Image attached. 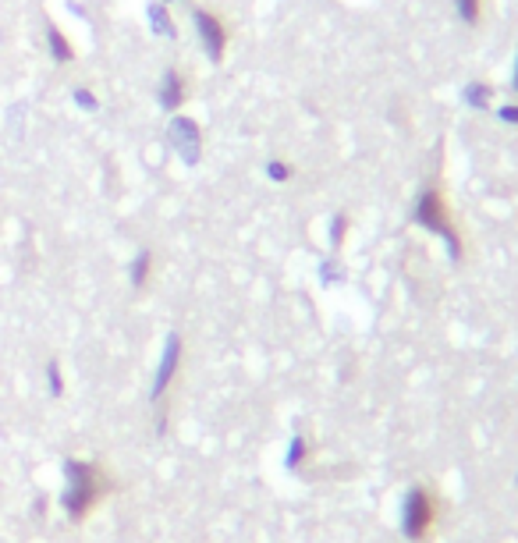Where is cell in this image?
I'll list each match as a JSON object with an SVG mask.
<instances>
[{
	"label": "cell",
	"mask_w": 518,
	"mask_h": 543,
	"mask_svg": "<svg viewBox=\"0 0 518 543\" xmlns=\"http://www.w3.org/2000/svg\"><path fill=\"white\" fill-rule=\"evenodd\" d=\"M64 490H61V512L71 526H82L103 498L117 490V480L100 466V462H82V458H64Z\"/></svg>",
	"instance_id": "6da1fadb"
},
{
	"label": "cell",
	"mask_w": 518,
	"mask_h": 543,
	"mask_svg": "<svg viewBox=\"0 0 518 543\" xmlns=\"http://www.w3.org/2000/svg\"><path fill=\"white\" fill-rule=\"evenodd\" d=\"M182 352H185L182 334H167V344H164V355H160V362H157V377H153V387H150V405L157 409V419H160L157 434H164V423H167V398H171L167 391H171L174 380H178Z\"/></svg>",
	"instance_id": "7a4b0ae2"
},
{
	"label": "cell",
	"mask_w": 518,
	"mask_h": 543,
	"mask_svg": "<svg viewBox=\"0 0 518 543\" xmlns=\"http://www.w3.org/2000/svg\"><path fill=\"white\" fill-rule=\"evenodd\" d=\"M412 217H416V224H423V228L437 231L441 239H448V246H451V256H462V242H458V231H455V224H451V214H448V199H444V192H441L437 185H426V189L419 192Z\"/></svg>",
	"instance_id": "3957f363"
},
{
	"label": "cell",
	"mask_w": 518,
	"mask_h": 543,
	"mask_svg": "<svg viewBox=\"0 0 518 543\" xmlns=\"http://www.w3.org/2000/svg\"><path fill=\"white\" fill-rule=\"evenodd\" d=\"M192 25H196V36H199L203 53H206L214 64H221L224 53H228V43H231V32H228L224 18H221L217 11H210V7H196V11H192Z\"/></svg>",
	"instance_id": "277c9868"
},
{
	"label": "cell",
	"mask_w": 518,
	"mask_h": 543,
	"mask_svg": "<svg viewBox=\"0 0 518 543\" xmlns=\"http://www.w3.org/2000/svg\"><path fill=\"white\" fill-rule=\"evenodd\" d=\"M167 139L174 146V153L182 157L185 167H196L203 160V128L196 118H185V114H171V125H167Z\"/></svg>",
	"instance_id": "5b68a950"
},
{
	"label": "cell",
	"mask_w": 518,
	"mask_h": 543,
	"mask_svg": "<svg viewBox=\"0 0 518 543\" xmlns=\"http://www.w3.org/2000/svg\"><path fill=\"white\" fill-rule=\"evenodd\" d=\"M189 96H192V82H189V75L182 71V68H167L164 75H160V85H157V103L167 110V114H178L185 103H189Z\"/></svg>",
	"instance_id": "8992f818"
},
{
	"label": "cell",
	"mask_w": 518,
	"mask_h": 543,
	"mask_svg": "<svg viewBox=\"0 0 518 543\" xmlns=\"http://www.w3.org/2000/svg\"><path fill=\"white\" fill-rule=\"evenodd\" d=\"M433 515H437L433 498H430L426 490H412V494H409V501H405V533H409L412 540H416V537H423V533L430 530Z\"/></svg>",
	"instance_id": "52a82bcc"
},
{
	"label": "cell",
	"mask_w": 518,
	"mask_h": 543,
	"mask_svg": "<svg viewBox=\"0 0 518 543\" xmlns=\"http://www.w3.org/2000/svg\"><path fill=\"white\" fill-rule=\"evenodd\" d=\"M43 32H46V50H50V57H53V64H71L78 53H75V43L68 39V32L53 21V18H46L43 21Z\"/></svg>",
	"instance_id": "ba28073f"
},
{
	"label": "cell",
	"mask_w": 518,
	"mask_h": 543,
	"mask_svg": "<svg viewBox=\"0 0 518 543\" xmlns=\"http://www.w3.org/2000/svg\"><path fill=\"white\" fill-rule=\"evenodd\" d=\"M146 21H150L153 36H160V39H178V21L171 18V11H167L164 0L146 4Z\"/></svg>",
	"instance_id": "9c48e42d"
},
{
	"label": "cell",
	"mask_w": 518,
	"mask_h": 543,
	"mask_svg": "<svg viewBox=\"0 0 518 543\" xmlns=\"http://www.w3.org/2000/svg\"><path fill=\"white\" fill-rule=\"evenodd\" d=\"M153 271H157L153 253H150V249H139V253L132 256V263H128V284H132V291H146L150 280H153Z\"/></svg>",
	"instance_id": "30bf717a"
},
{
	"label": "cell",
	"mask_w": 518,
	"mask_h": 543,
	"mask_svg": "<svg viewBox=\"0 0 518 543\" xmlns=\"http://www.w3.org/2000/svg\"><path fill=\"white\" fill-rule=\"evenodd\" d=\"M71 100H75V107L85 110V114H96V110H100V96H96L89 85H75V89H71Z\"/></svg>",
	"instance_id": "8fae6325"
},
{
	"label": "cell",
	"mask_w": 518,
	"mask_h": 543,
	"mask_svg": "<svg viewBox=\"0 0 518 543\" xmlns=\"http://www.w3.org/2000/svg\"><path fill=\"white\" fill-rule=\"evenodd\" d=\"M46 391H50V398H61L64 394V373H61V362L57 359L46 362Z\"/></svg>",
	"instance_id": "7c38bea8"
},
{
	"label": "cell",
	"mask_w": 518,
	"mask_h": 543,
	"mask_svg": "<svg viewBox=\"0 0 518 543\" xmlns=\"http://www.w3.org/2000/svg\"><path fill=\"white\" fill-rule=\"evenodd\" d=\"M455 4H458L462 21H469V25H476V21H480V14H483V0H455Z\"/></svg>",
	"instance_id": "4fadbf2b"
},
{
	"label": "cell",
	"mask_w": 518,
	"mask_h": 543,
	"mask_svg": "<svg viewBox=\"0 0 518 543\" xmlns=\"http://www.w3.org/2000/svg\"><path fill=\"white\" fill-rule=\"evenodd\" d=\"M465 100H469L473 107H487V103H490V85H483V82L469 85V89H465Z\"/></svg>",
	"instance_id": "5bb4252c"
},
{
	"label": "cell",
	"mask_w": 518,
	"mask_h": 543,
	"mask_svg": "<svg viewBox=\"0 0 518 543\" xmlns=\"http://www.w3.org/2000/svg\"><path fill=\"white\" fill-rule=\"evenodd\" d=\"M291 174H295V167L284 164V160H270V164H266V178H270V182H287Z\"/></svg>",
	"instance_id": "9a60e30c"
},
{
	"label": "cell",
	"mask_w": 518,
	"mask_h": 543,
	"mask_svg": "<svg viewBox=\"0 0 518 543\" xmlns=\"http://www.w3.org/2000/svg\"><path fill=\"white\" fill-rule=\"evenodd\" d=\"M344 228H348V221H344V217H337V221H334V246H341V239H344Z\"/></svg>",
	"instance_id": "2e32d148"
},
{
	"label": "cell",
	"mask_w": 518,
	"mask_h": 543,
	"mask_svg": "<svg viewBox=\"0 0 518 543\" xmlns=\"http://www.w3.org/2000/svg\"><path fill=\"white\" fill-rule=\"evenodd\" d=\"M501 118H505L508 125H518V107H501Z\"/></svg>",
	"instance_id": "e0dca14e"
},
{
	"label": "cell",
	"mask_w": 518,
	"mask_h": 543,
	"mask_svg": "<svg viewBox=\"0 0 518 543\" xmlns=\"http://www.w3.org/2000/svg\"><path fill=\"white\" fill-rule=\"evenodd\" d=\"M512 85H515V96H518V61H515V78H512Z\"/></svg>",
	"instance_id": "ac0fdd59"
},
{
	"label": "cell",
	"mask_w": 518,
	"mask_h": 543,
	"mask_svg": "<svg viewBox=\"0 0 518 543\" xmlns=\"http://www.w3.org/2000/svg\"><path fill=\"white\" fill-rule=\"evenodd\" d=\"M164 4H174V0H164Z\"/></svg>",
	"instance_id": "d6986e66"
}]
</instances>
